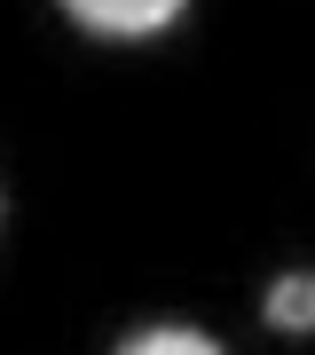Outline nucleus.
<instances>
[{"instance_id": "obj_1", "label": "nucleus", "mask_w": 315, "mask_h": 355, "mask_svg": "<svg viewBox=\"0 0 315 355\" xmlns=\"http://www.w3.org/2000/svg\"><path fill=\"white\" fill-rule=\"evenodd\" d=\"M87 32H111V40H142V32H165L181 16V0H63Z\"/></svg>"}, {"instance_id": "obj_3", "label": "nucleus", "mask_w": 315, "mask_h": 355, "mask_svg": "<svg viewBox=\"0 0 315 355\" xmlns=\"http://www.w3.org/2000/svg\"><path fill=\"white\" fill-rule=\"evenodd\" d=\"M118 355H221L205 331H189V324H150V331H134Z\"/></svg>"}, {"instance_id": "obj_2", "label": "nucleus", "mask_w": 315, "mask_h": 355, "mask_svg": "<svg viewBox=\"0 0 315 355\" xmlns=\"http://www.w3.org/2000/svg\"><path fill=\"white\" fill-rule=\"evenodd\" d=\"M268 324L276 331H315V277H276L268 284Z\"/></svg>"}]
</instances>
